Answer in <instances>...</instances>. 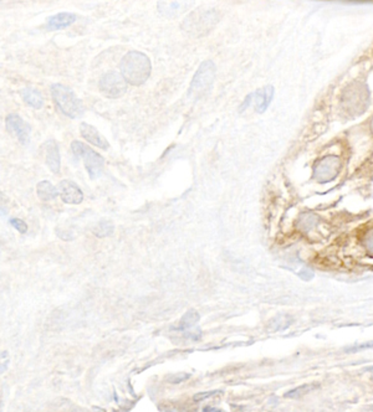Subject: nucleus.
I'll list each match as a JSON object with an SVG mask.
<instances>
[{
    "mask_svg": "<svg viewBox=\"0 0 373 412\" xmlns=\"http://www.w3.org/2000/svg\"><path fill=\"white\" fill-rule=\"evenodd\" d=\"M219 20V14L217 10H195L183 21L182 27L188 35L200 38L207 35Z\"/></svg>",
    "mask_w": 373,
    "mask_h": 412,
    "instance_id": "3",
    "label": "nucleus"
},
{
    "mask_svg": "<svg viewBox=\"0 0 373 412\" xmlns=\"http://www.w3.org/2000/svg\"><path fill=\"white\" fill-rule=\"evenodd\" d=\"M113 231H114L113 224L108 220H101L100 223L95 226V229L92 230V232H94V235L96 237L111 236V235L113 234Z\"/></svg>",
    "mask_w": 373,
    "mask_h": 412,
    "instance_id": "18",
    "label": "nucleus"
},
{
    "mask_svg": "<svg viewBox=\"0 0 373 412\" xmlns=\"http://www.w3.org/2000/svg\"><path fill=\"white\" fill-rule=\"evenodd\" d=\"M299 277L302 278L304 281H311L313 278V272L311 270H308L307 267H304L301 271L299 272Z\"/></svg>",
    "mask_w": 373,
    "mask_h": 412,
    "instance_id": "22",
    "label": "nucleus"
},
{
    "mask_svg": "<svg viewBox=\"0 0 373 412\" xmlns=\"http://www.w3.org/2000/svg\"><path fill=\"white\" fill-rule=\"evenodd\" d=\"M251 101H252V100H251V93H250V94H248V96H246L245 101H244V102H243L242 107H240V112L245 111L246 108L250 107V106H251Z\"/></svg>",
    "mask_w": 373,
    "mask_h": 412,
    "instance_id": "23",
    "label": "nucleus"
},
{
    "mask_svg": "<svg viewBox=\"0 0 373 412\" xmlns=\"http://www.w3.org/2000/svg\"><path fill=\"white\" fill-rule=\"evenodd\" d=\"M316 388H318V385H301L300 388H296L294 389V390L286 392L285 396L291 397V399H297V397H301L304 396V395L308 394L310 391L315 390Z\"/></svg>",
    "mask_w": 373,
    "mask_h": 412,
    "instance_id": "19",
    "label": "nucleus"
},
{
    "mask_svg": "<svg viewBox=\"0 0 373 412\" xmlns=\"http://www.w3.org/2000/svg\"><path fill=\"white\" fill-rule=\"evenodd\" d=\"M274 92L273 86H265L251 93V105L255 106L257 113H264L269 108L274 98Z\"/></svg>",
    "mask_w": 373,
    "mask_h": 412,
    "instance_id": "11",
    "label": "nucleus"
},
{
    "mask_svg": "<svg viewBox=\"0 0 373 412\" xmlns=\"http://www.w3.org/2000/svg\"><path fill=\"white\" fill-rule=\"evenodd\" d=\"M80 133L86 141L91 143V144H94L95 147H99L103 150H107L108 147H110V144H108V142L103 138L102 134H101L96 128L92 127L91 124H89V123L85 122L81 123Z\"/></svg>",
    "mask_w": 373,
    "mask_h": 412,
    "instance_id": "12",
    "label": "nucleus"
},
{
    "mask_svg": "<svg viewBox=\"0 0 373 412\" xmlns=\"http://www.w3.org/2000/svg\"><path fill=\"white\" fill-rule=\"evenodd\" d=\"M59 192L63 199L64 203L70 204V205H78L82 203L83 194L74 181L71 180H63L59 185Z\"/></svg>",
    "mask_w": 373,
    "mask_h": 412,
    "instance_id": "10",
    "label": "nucleus"
},
{
    "mask_svg": "<svg viewBox=\"0 0 373 412\" xmlns=\"http://www.w3.org/2000/svg\"><path fill=\"white\" fill-rule=\"evenodd\" d=\"M71 150L76 158H82L86 170L92 179H96L102 174L105 161L99 153L89 148L88 145L80 141H74L71 144Z\"/></svg>",
    "mask_w": 373,
    "mask_h": 412,
    "instance_id": "6",
    "label": "nucleus"
},
{
    "mask_svg": "<svg viewBox=\"0 0 373 412\" xmlns=\"http://www.w3.org/2000/svg\"><path fill=\"white\" fill-rule=\"evenodd\" d=\"M36 192H38L39 198L44 201L54 200L56 196H58V189L47 180L40 181L38 184V190Z\"/></svg>",
    "mask_w": 373,
    "mask_h": 412,
    "instance_id": "16",
    "label": "nucleus"
},
{
    "mask_svg": "<svg viewBox=\"0 0 373 412\" xmlns=\"http://www.w3.org/2000/svg\"><path fill=\"white\" fill-rule=\"evenodd\" d=\"M218 394H221V391H220V390H214V391L199 392V394L194 395V397H193V400H194V401H203V400L209 399V397L214 396V395H218Z\"/></svg>",
    "mask_w": 373,
    "mask_h": 412,
    "instance_id": "21",
    "label": "nucleus"
},
{
    "mask_svg": "<svg viewBox=\"0 0 373 412\" xmlns=\"http://www.w3.org/2000/svg\"><path fill=\"white\" fill-rule=\"evenodd\" d=\"M120 70L126 82L132 86H141L151 76L152 64L150 57L143 52L130 51L122 58Z\"/></svg>",
    "mask_w": 373,
    "mask_h": 412,
    "instance_id": "1",
    "label": "nucleus"
},
{
    "mask_svg": "<svg viewBox=\"0 0 373 412\" xmlns=\"http://www.w3.org/2000/svg\"><path fill=\"white\" fill-rule=\"evenodd\" d=\"M215 74H217V66L212 60L202 62L194 77H193L192 83H190L188 96L194 98V100H199V98L206 96L214 83Z\"/></svg>",
    "mask_w": 373,
    "mask_h": 412,
    "instance_id": "4",
    "label": "nucleus"
},
{
    "mask_svg": "<svg viewBox=\"0 0 373 412\" xmlns=\"http://www.w3.org/2000/svg\"><path fill=\"white\" fill-rule=\"evenodd\" d=\"M204 411H210V412H213V411H215V412H218L219 411V408H214V407H206L204 408Z\"/></svg>",
    "mask_w": 373,
    "mask_h": 412,
    "instance_id": "24",
    "label": "nucleus"
},
{
    "mask_svg": "<svg viewBox=\"0 0 373 412\" xmlns=\"http://www.w3.org/2000/svg\"><path fill=\"white\" fill-rule=\"evenodd\" d=\"M76 15L72 13H60L56 15L51 16L47 20V27L51 30H59V29H65V27L71 26L75 21H76Z\"/></svg>",
    "mask_w": 373,
    "mask_h": 412,
    "instance_id": "14",
    "label": "nucleus"
},
{
    "mask_svg": "<svg viewBox=\"0 0 373 412\" xmlns=\"http://www.w3.org/2000/svg\"><path fill=\"white\" fill-rule=\"evenodd\" d=\"M20 94L22 100L34 108L39 109L44 106V98L38 89L32 88V87H26V88L21 89Z\"/></svg>",
    "mask_w": 373,
    "mask_h": 412,
    "instance_id": "15",
    "label": "nucleus"
},
{
    "mask_svg": "<svg viewBox=\"0 0 373 412\" xmlns=\"http://www.w3.org/2000/svg\"><path fill=\"white\" fill-rule=\"evenodd\" d=\"M51 94L58 107L70 118H78L85 112V106H83L82 101L69 87L60 85V83H54L51 86Z\"/></svg>",
    "mask_w": 373,
    "mask_h": 412,
    "instance_id": "2",
    "label": "nucleus"
},
{
    "mask_svg": "<svg viewBox=\"0 0 373 412\" xmlns=\"http://www.w3.org/2000/svg\"><path fill=\"white\" fill-rule=\"evenodd\" d=\"M199 319H200V316H199L198 312H195L194 309L188 310L186 314L183 315V318L181 319V322H179L178 329L182 330V332L192 329V328L198 323Z\"/></svg>",
    "mask_w": 373,
    "mask_h": 412,
    "instance_id": "17",
    "label": "nucleus"
},
{
    "mask_svg": "<svg viewBox=\"0 0 373 412\" xmlns=\"http://www.w3.org/2000/svg\"><path fill=\"white\" fill-rule=\"evenodd\" d=\"M9 223L11 224V226H14V228L20 232V234H25V232L27 231L26 224H25L22 220H20V218H15V217L10 218Z\"/></svg>",
    "mask_w": 373,
    "mask_h": 412,
    "instance_id": "20",
    "label": "nucleus"
},
{
    "mask_svg": "<svg viewBox=\"0 0 373 412\" xmlns=\"http://www.w3.org/2000/svg\"><path fill=\"white\" fill-rule=\"evenodd\" d=\"M45 150V159H46V165L52 173L58 174L60 172L61 168V161H60V152H59V147L55 141H47L44 144Z\"/></svg>",
    "mask_w": 373,
    "mask_h": 412,
    "instance_id": "13",
    "label": "nucleus"
},
{
    "mask_svg": "<svg viewBox=\"0 0 373 412\" xmlns=\"http://www.w3.org/2000/svg\"><path fill=\"white\" fill-rule=\"evenodd\" d=\"M341 162L337 156L327 155L321 158L315 163L313 167V178L319 183H329L337 176L340 173Z\"/></svg>",
    "mask_w": 373,
    "mask_h": 412,
    "instance_id": "8",
    "label": "nucleus"
},
{
    "mask_svg": "<svg viewBox=\"0 0 373 412\" xmlns=\"http://www.w3.org/2000/svg\"><path fill=\"white\" fill-rule=\"evenodd\" d=\"M99 87L101 93L107 98H119L127 91V82L119 72L108 71L100 78Z\"/></svg>",
    "mask_w": 373,
    "mask_h": 412,
    "instance_id": "7",
    "label": "nucleus"
},
{
    "mask_svg": "<svg viewBox=\"0 0 373 412\" xmlns=\"http://www.w3.org/2000/svg\"><path fill=\"white\" fill-rule=\"evenodd\" d=\"M8 131L15 134L21 144L27 145L30 142V125L18 114H9L5 119Z\"/></svg>",
    "mask_w": 373,
    "mask_h": 412,
    "instance_id": "9",
    "label": "nucleus"
},
{
    "mask_svg": "<svg viewBox=\"0 0 373 412\" xmlns=\"http://www.w3.org/2000/svg\"><path fill=\"white\" fill-rule=\"evenodd\" d=\"M368 105L369 91L366 88V86L361 85V83H353V85L347 86V88L342 93L341 106L349 113H362Z\"/></svg>",
    "mask_w": 373,
    "mask_h": 412,
    "instance_id": "5",
    "label": "nucleus"
}]
</instances>
